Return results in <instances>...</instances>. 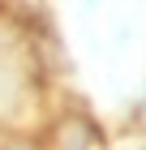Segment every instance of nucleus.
I'll use <instances>...</instances> for the list:
<instances>
[{
  "label": "nucleus",
  "mask_w": 146,
  "mask_h": 150,
  "mask_svg": "<svg viewBox=\"0 0 146 150\" xmlns=\"http://www.w3.org/2000/svg\"><path fill=\"white\" fill-rule=\"evenodd\" d=\"M39 142L43 150H103L108 137L103 129L95 125V116L82 112V107H69V112H52L39 129Z\"/></svg>",
  "instance_id": "1"
},
{
  "label": "nucleus",
  "mask_w": 146,
  "mask_h": 150,
  "mask_svg": "<svg viewBox=\"0 0 146 150\" xmlns=\"http://www.w3.org/2000/svg\"><path fill=\"white\" fill-rule=\"evenodd\" d=\"M133 129L146 133V86H142V94H137V103H133Z\"/></svg>",
  "instance_id": "2"
}]
</instances>
